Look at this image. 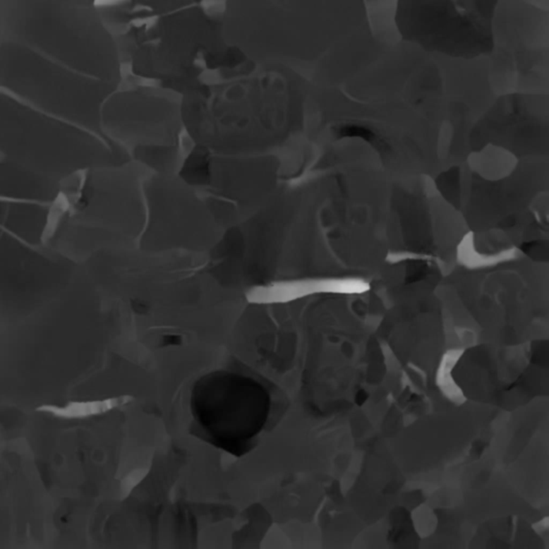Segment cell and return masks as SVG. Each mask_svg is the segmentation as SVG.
Segmentation results:
<instances>
[{"label": "cell", "instance_id": "1", "mask_svg": "<svg viewBox=\"0 0 549 549\" xmlns=\"http://www.w3.org/2000/svg\"><path fill=\"white\" fill-rule=\"evenodd\" d=\"M99 0H0V90L100 123L123 80Z\"/></svg>", "mask_w": 549, "mask_h": 549}, {"label": "cell", "instance_id": "2", "mask_svg": "<svg viewBox=\"0 0 549 549\" xmlns=\"http://www.w3.org/2000/svg\"><path fill=\"white\" fill-rule=\"evenodd\" d=\"M228 0H99L123 71L181 95L247 57L229 44Z\"/></svg>", "mask_w": 549, "mask_h": 549}, {"label": "cell", "instance_id": "3", "mask_svg": "<svg viewBox=\"0 0 549 549\" xmlns=\"http://www.w3.org/2000/svg\"><path fill=\"white\" fill-rule=\"evenodd\" d=\"M305 86L303 74L289 66L246 59L181 95V127L210 154H264L301 127Z\"/></svg>", "mask_w": 549, "mask_h": 549}, {"label": "cell", "instance_id": "4", "mask_svg": "<svg viewBox=\"0 0 549 549\" xmlns=\"http://www.w3.org/2000/svg\"><path fill=\"white\" fill-rule=\"evenodd\" d=\"M0 38H1V34H0ZM1 44V43H0ZM0 78H1V57H0Z\"/></svg>", "mask_w": 549, "mask_h": 549}]
</instances>
